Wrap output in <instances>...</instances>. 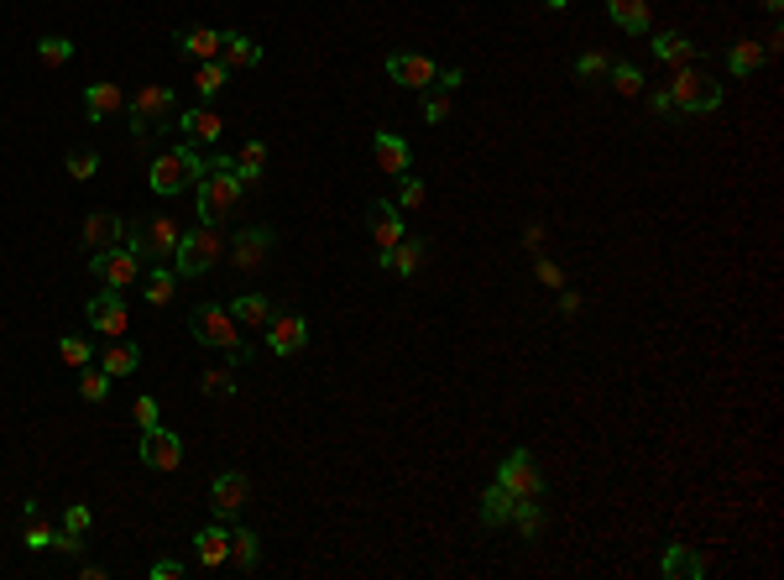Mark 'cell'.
Segmentation results:
<instances>
[{
  "label": "cell",
  "mask_w": 784,
  "mask_h": 580,
  "mask_svg": "<svg viewBox=\"0 0 784 580\" xmlns=\"http://www.w3.org/2000/svg\"><path fill=\"white\" fill-rule=\"evenodd\" d=\"M246 183L236 178V157H210L199 178V225H220L241 210Z\"/></svg>",
  "instance_id": "obj_1"
},
{
  "label": "cell",
  "mask_w": 784,
  "mask_h": 580,
  "mask_svg": "<svg viewBox=\"0 0 784 580\" xmlns=\"http://www.w3.org/2000/svg\"><path fill=\"white\" fill-rule=\"evenodd\" d=\"M189 330H194L199 345H210V351H225L230 366H241V361L251 356L246 345H241V324L230 319L225 304H199V309L189 314Z\"/></svg>",
  "instance_id": "obj_2"
},
{
  "label": "cell",
  "mask_w": 784,
  "mask_h": 580,
  "mask_svg": "<svg viewBox=\"0 0 784 580\" xmlns=\"http://www.w3.org/2000/svg\"><path fill=\"white\" fill-rule=\"evenodd\" d=\"M199 178H204V157H199L194 142L168 147L163 157H152V173H147L152 194H163V199H173L178 189H189V183H199Z\"/></svg>",
  "instance_id": "obj_3"
},
{
  "label": "cell",
  "mask_w": 784,
  "mask_h": 580,
  "mask_svg": "<svg viewBox=\"0 0 784 580\" xmlns=\"http://www.w3.org/2000/svg\"><path fill=\"white\" fill-rule=\"evenodd\" d=\"M126 110H131V131L152 136V131H163L168 121H178V95H173V84H142L126 100Z\"/></svg>",
  "instance_id": "obj_4"
},
{
  "label": "cell",
  "mask_w": 784,
  "mask_h": 580,
  "mask_svg": "<svg viewBox=\"0 0 784 580\" xmlns=\"http://www.w3.org/2000/svg\"><path fill=\"white\" fill-rule=\"evenodd\" d=\"M220 251H225V241H220V225H199V230H183L178 236V246H173V272L178 277H204L215 262H220Z\"/></svg>",
  "instance_id": "obj_5"
},
{
  "label": "cell",
  "mask_w": 784,
  "mask_h": 580,
  "mask_svg": "<svg viewBox=\"0 0 784 580\" xmlns=\"http://www.w3.org/2000/svg\"><path fill=\"white\" fill-rule=\"evenodd\" d=\"M670 105L680 115H711L722 105V84H711V74H701V68H680L675 84H670Z\"/></svg>",
  "instance_id": "obj_6"
},
{
  "label": "cell",
  "mask_w": 784,
  "mask_h": 580,
  "mask_svg": "<svg viewBox=\"0 0 784 580\" xmlns=\"http://www.w3.org/2000/svg\"><path fill=\"white\" fill-rule=\"evenodd\" d=\"M89 272H95L105 288L126 293L136 277H142V257H136L131 246H110V251H95V257H89Z\"/></svg>",
  "instance_id": "obj_7"
},
{
  "label": "cell",
  "mask_w": 784,
  "mask_h": 580,
  "mask_svg": "<svg viewBox=\"0 0 784 580\" xmlns=\"http://www.w3.org/2000/svg\"><path fill=\"white\" fill-rule=\"evenodd\" d=\"M178 236H183V230L173 225V215H157V220H147V225L131 230V251L142 257V267H147V262H163V257H173Z\"/></svg>",
  "instance_id": "obj_8"
},
{
  "label": "cell",
  "mask_w": 784,
  "mask_h": 580,
  "mask_svg": "<svg viewBox=\"0 0 784 580\" xmlns=\"http://www.w3.org/2000/svg\"><path fill=\"white\" fill-rule=\"evenodd\" d=\"M497 486H507L518 502L523 497H534V502L544 497V476H539V466H534V455H528V450H513V455L502 460V466H497Z\"/></svg>",
  "instance_id": "obj_9"
},
{
  "label": "cell",
  "mask_w": 784,
  "mask_h": 580,
  "mask_svg": "<svg viewBox=\"0 0 784 580\" xmlns=\"http://www.w3.org/2000/svg\"><path fill=\"white\" fill-rule=\"evenodd\" d=\"M309 345V319L304 314H272L267 319V351L272 356H298Z\"/></svg>",
  "instance_id": "obj_10"
},
{
  "label": "cell",
  "mask_w": 784,
  "mask_h": 580,
  "mask_svg": "<svg viewBox=\"0 0 784 580\" xmlns=\"http://www.w3.org/2000/svg\"><path fill=\"white\" fill-rule=\"evenodd\" d=\"M142 466H152V471H178L183 466V439L173 434V429H142Z\"/></svg>",
  "instance_id": "obj_11"
},
{
  "label": "cell",
  "mask_w": 784,
  "mask_h": 580,
  "mask_svg": "<svg viewBox=\"0 0 784 580\" xmlns=\"http://www.w3.org/2000/svg\"><path fill=\"white\" fill-rule=\"evenodd\" d=\"M272 225H246L241 236H236V246H230V267H241V272H257L262 262H267V251H272Z\"/></svg>",
  "instance_id": "obj_12"
},
{
  "label": "cell",
  "mask_w": 784,
  "mask_h": 580,
  "mask_svg": "<svg viewBox=\"0 0 784 580\" xmlns=\"http://www.w3.org/2000/svg\"><path fill=\"white\" fill-rule=\"evenodd\" d=\"M84 314H89V324H95L100 335L126 340V324H131V314H126V298L115 293V288H110V293H95V298H89V309H84Z\"/></svg>",
  "instance_id": "obj_13"
},
{
  "label": "cell",
  "mask_w": 784,
  "mask_h": 580,
  "mask_svg": "<svg viewBox=\"0 0 784 580\" xmlns=\"http://www.w3.org/2000/svg\"><path fill=\"white\" fill-rule=\"evenodd\" d=\"M434 58H424V53H392L387 58V79L392 84H403V89H434Z\"/></svg>",
  "instance_id": "obj_14"
},
{
  "label": "cell",
  "mask_w": 784,
  "mask_h": 580,
  "mask_svg": "<svg viewBox=\"0 0 784 580\" xmlns=\"http://www.w3.org/2000/svg\"><path fill=\"white\" fill-rule=\"evenodd\" d=\"M210 502H215V518H220V523H225V518H236L241 507L251 502V481H246L241 471H220V476H215Z\"/></svg>",
  "instance_id": "obj_15"
},
{
  "label": "cell",
  "mask_w": 784,
  "mask_h": 580,
  "mask_svg": "<svg viewBox=\"0 0 784 580\" xmlns=\"http://www.w3.org/2000/svg\"><path fill=\"white\" fill-rule=\"evenodd\" d=\"M126 241V220L115 215V210H95L84 220V251L95 257V251H110V246H121Z\"/></svg>",
  "instance_id": "obj_16"
},
{
  "label": "cell",
  "mask_w": 784,
  "mask_h": 580,
  "mask_svg": "<svg viewBox=\"0 0 784 580\" xmlns=\"http://www.w3.org/2000/svg\"><path fill=\"white\" fill-rule=\"evenodd\" d=\"M366 225H372V236H377V251H392L403 241V210H398V204H387V199L366 204Z\"/></svg>",
  "instance_id": "obj_17"
},
{
  "label": "cell",
  "mask_w": 784,
  "mask_h": 580,
  "mask_svg": "<svg viewBox=\"0 0 784 580\" xmlns=\"http://www.w3.org/2000/svg\"><path fill=\"white\" fill-rule=\"evenodd\" d=\"M372 152H377V168H382L387 178H403V173L413 168L408 142H403V136H392V131H377V136H372Z\"/></svg>",
  "instance_id": "obj_18"
},
{
  "label": "cell",
  "mask_w": 784,
  "mask_h": 580,
  "mask_svg": "<svg viewBox=\"0 0 784 580\" xmlns=\"http://www.w3.org/2000/svg\"><path fill=\"white\" fill-rule=\"evenodd\" d=\"M115 110H126V89L121 84H105V79L100 84H84V115H89V121L100 126V121H110Z\"/></svg>",
  "instance_id": "obj_19"
},
{
  "label": "cell",
  "mask_w": 784,
  "mask_h": 580,
  "mask_svg": "<svg viewBox=\"0 0 784 580\" xmlns=\"http://www.w3.org/2000/svg\"><path fill=\"white\" fill-rule=\"evenodd\" d=\"M194 554H199L204 570H220L225 554H230V528H225V523H204V528L194 533Z\"/></svg>",
  "instance_id": "obj_20"
},
{
  "label": "cell",
  "mask_w": 784,
  "mask_h": 580,
  "mask_svg": "<svg viewBox=\"0 0 784 580\" xmlns=\"http://www.w3.org/2000/svg\"><path fill=\"white\" fill-rule=\"evenodd\" d=\"M178 131L199 147V142H215V136L225 131V121H220L210 105H194V110H178Z\"/></svg>",
  "instance_id": "obj_21"
},
{
  "label": "cell",
  "mask_w": 784,
  "mask_h": 580,
  "mask_svg": "<svg viewBox=\"0 0 784 580\" xmlns=\"http://www.w3.org/2000/svg\"><path fill=\"white\" fill-rule=\"evenodd\" d=\"M262 560V539L251 528H230V554H225V565L236 570V575H251Z\"/></svg>",
  "instance_id": "obj_22"
},
{
  "label": "cell",
  "mask_w": 784,
  "mask_h": 580,
  "mask_svg": "<svg viewBox=\"0 0 784 580\" xmlns=\"http://www.w3.org/2000/svg\"><path fill=\"white\" fill-rule=\"evenodd\" d=\"M220 63L225 68H257L262 63V42H251L246 32H220Z\"/></svg>",
  "instance_id": "obj_23"
},
{
  "label": "cell",
  "mask_w": 784,
  "mask_h": 580,
  "mask_svg": "<svg viewBox=\"0 0 784 580\" xmlns=\"http://www.w3.org/2000/svg\"><path fill=\"white\" fill-rule=\"evenodd\" d=\"M659 570L670 575V580H701L706 575V560L696 549H685V544H670L664 549V560H659Z\"/></svg>",
  "instance_id": "obj_24"
},
{
  "label": "cell",
  "mask_w": 784,
  "mask_h": 580,
  "mask_svg": "<svg viewBox=\"0 0 784 580\" xmlns=\"http://www.w3.org/2000/svg\"><path fill=\"white\" fill-rule=\"evenodd\" d=\"M230 319L246 324V330H267V319H272V298L267 293H241L236 304H225Z\"/></svg>",
  "instance_id": "obj_25"
},
{
  "label": "cell",
  "mask_w": 784,
  "mask_h": 580,
  "mask_svg": "<svg viewBox=\"0 0 784 580\" xmlns=\"http://www.w3.org/2000/svg\"><path fill=\"white\" fill-rule=\"evenodd\" d=\"M173 42H178V53H189L199 63L220 58V32H210V27H183V32H173Z\"/></svg>",
  "instance_id": "obj_26"
},
{
  "label": "cell",
  "mask_w": 784,
  "mask_h": 580,
  "mask_svg": "<svg viewBox=\"0 0 784 580\" xmlns=\"http://www.w3.org/2000/svg\"><path fill=\"white\" fill-rule=\"evenodd\" d=\"M424 251H429L424 241H408L403 236L392 251H377V267H392L398 277H413V272H419V262H424Z\"/></svg>",
  "instance_id": "obj_27"
},
{
  "label": "cell",
  "mask_w": 784,
  "mask_h": 580,
  "mask_svg": "<svg viewBox=\"0 0 784 580\" xmlns=\"http://www.w3.org/2000/svg\"><path fill=\"white\" fill-rule=\"evenodd\" d=\"M513 492H507V486H487V492H481V528H507V518H513Z\"/></svg>",
  "instance_id": "obj_28"
},
{
  "label": "cell",
  "mask_w": 784,
  "mask_h": 580,
  "mask_svg": "<svg viewBox=\"0 0 784 580\" xmlns=\"http://www.w3.org/2000/svg\"><path fill=\"white\" fill-rule=\"evenodd\" d=\"M649 48H654V58H659V63H670V68H685L690 58H696V42H690L685 32H659V37L649 42Z\"/></svg>",
  "instance_id": "obj_29"
},
{
  "label": "cell",
  "mask_w": 784,
  "mask_h": 580,
  "mask_svg": "<svg viewBox=\"0 0 784 580\" xmlns=\"http://www.w3.org/2000/svg\"><path fill=\"white\" fill-rule=\"evenodd\" d=\"M607 16L617 21L622 32H633V37L649 32V0H607Z\"/></svg>",
  "instance_id": "obj_30"
},
{
  "label": "cell",
  "mask_w": 784,
  "mask_h": 580,
  "mask_svg": "<svg viewBox=\"0 0 784 580\" xmlns=\"http://www.w3.org/2000/svg\"><path fill=\"white\" fill-rule=\"evenodd\" d=\"M100 366L110 371V377H131V371L142 366V351H136L131 340H110L105 351H100Z\"/></svg>",
  "instance_id": "obj_31"
},
{
  "label": "cell",
  "mask_w": 784,
  "mask_h": 580,
  "mask_svg": "<svg viewBox=\"0 0 784 580\" xmlns=\"http://www.w3.org/2000/svg\"><path fill=\"white\" fill-rule=\"evenodd\" d=\"M758 63H764V42H753V37H743V42H732L727 48V68L737 79H748V74H758Z\"/></svg>",
  "instance_id": "obj_32"
},
{
  "label": "cell",
  "mask_w": 784,
  "mask_h": 580,
  "mask_svg": "<svg viewBox=\"0 0 784 580\" xmlns=\"http://www.w3.org/2000/svg\"><path fill=\"white\" fill-rule=\"evenodd\" d=\"M518 528V539H539V528H544V507L534 502V497H523V502H513V518H507Z\"/></svg>",
  "instance_id": "obj_33"
},
{
  "label": "cell",
  "mask_w": 784,
  "mask_h": 580,
  "mask_svg": "<svg viewBox=\"0 0 784 580\" xmlns=\"http://www.w3.org/2000/svg\"><path fill=\"white\" fill-rule=\"evenodd\" d=\"M225 84H230V68H225L220 58H210V63H199V74H194V89H199L204 100H215V95H220Z\"/></svg>",
  "instance_id": "obj_34"
},
{
  "label": "cell",
  "mask_w": 784,
  "mask_h": 580,
  "mask_svg": "<svg viewBox=\"0 0 784 580\" xmlns=\"http://www.w3.org/2000/svg\"><path fill=\"white\" fill-rule=\"evenodd\" d=\"M110 382H115V377H110L105 366H84V377H79V398H84V403H105V398H110Z\"/></svg>",
  "instance_id": "obj_35"
},
{
  "label": "cell",
  "mask_w": 784,
  "mask_h": 580,
  "mask_svg": "<svg viewBox=\"0 0 784 580\" xmlns=\"http://www.w3.org/2000/svg\"><path fill=\"white\" fill-rule=\"evenodd\" d=\"M199 387H204V398H230V392H236V366H230V361L225 366H210L199 377Z\"/></svg>",
  "instance_id": "obj_36"
},
{
  "label": "cell",
  "mask_w": 784,
  "mask_h": 580,
  "mask_svg": "<svg viewBox=\"0 0 784 580\" xmlns=\"http://www.w3.org/2000/svg\"><path fill=\"white\" fill-rule=\"evenodd\" d=\"M607 79H612V89H617L622 100L643 95V68H633V63H612V68H607Z\"/></svg>",
  "instance_id": "obj_37"
},
{
  "label": "cell",
  "mask_w": 784,
  "mask_h": 580,
  "mask_svg": "<svg viewBox=\"0 0 784 580\" xmlns=\"http://www.w3.org/2000/svg\"><path fill=\"white\" fill-rule=\"evenodd\" d=\"M262 162H267V142H246L241 157H236V178L241 183H257L262 178Z\"/></svg>",
  "instance_id": "obj_38"
},
{
  "label": "cell",
  "mask_w": 784,
  "mask_h": 580,
  "mask_svg": "<svg viewBox=\"0 0 784 580\" xmlns=\"http://www.w3.org/2000/svg\"><path fill=\"white\" fill-rule=\"evenodd\" d=\"M173 293H178V272H163V267H157V272L147 277V304L163 309V304H173Z\"/></svg>",
  "instance_id": "obj_39"
},
{
  "label": "cell",
  "mask_w": 784,
  "mask_h": 580,
  "mask_svg": "<svg viewBox=\"0 0 784 580\" xmlns=\"http://www.w3.org/2000/svg\"><path fill=\"white\" fill-rule=\"evenodd\" d=\"M58 356H63L68 366H74V371H84L89 361H95V345L79 340V335H63V340H58Z\"/></svg>",
  "instance_id": "obj_40"
},
{
  "label": "cell",
  "mask_w": 784,
  "mask_h": 580,
  "mask_svg": "<svg viewBox=\"0 0 784 580\" xmlns=\"http://www.w3.org/2000/svg\"><path fill=\"white\" fill-rule=\"evenodd\" d=\"M37 58L48 63V68H63L68 58H74V42H68V37H42L37 42Z\"/></svg>",
  "instance_id": "obj_41"
},
{
  "label": "cell",
  "mask_w": 784,
  "mask_h": 580,
  "mask_svg": "<svg viewBox=\"0 0 784 580\" xmlns=\"http://www.w3.org/2000/svg\"><path fill=\"white\" fill-rule=\"evenodd\" d=\"M607 68H612V58H607V53H581V58H575V79H581V84L607 79Z\"/></svg>",
  "instance_id": "obj_42"
},
{
  "label": "cell",
  "mask_w": 784,
  "mask_h": 580,
  "mask_svg": "<svg viewBox=\"0 0 784 580\" xmlns=\"http://www.w3.org/2000/svg\"><path fill=\"white\" fill-rule=\"evenodd\" d=\"M63 168H68V178H79V183H84V178H95V173H100V152H68Z\"/></svg>",
  "instance_id": "obj_43"
},
{
  "label": "cell",
  "mask_w": 784,
  "mask_h": 580,
  "mask_svg": "<svg viewBox=\"0 0 784 580\" xmlns=\"http://www.w3.org/2000/svg\"><path fill=\"white\" fill-rule=\"evenodd\" d=\"M21 523H27V528H21V539H27V549H53V528H48V523H37V513H27Z\"/></svg>",
  "instance_id": "obj_44"
},
{
  "label": "cell",
  "mask_w": 784,
  "mask_h": 580,
  "mask_svg": "<svg viewBox=\"0 0 784 580\" xmlns=\"http://www.w3.org/2000/svg\"><path fill=\"white\" fill-rule=\"evenodd\" d=\"M419 204H424V183L413 173H403L398 178V210H419Z\"/></svg>",
  "instance_id": "obj_45"
},
{
  "label": "cell",
  "mask_w": 784,
  "mask_h": 580,
  "mask_svg": "<svg viewBox=\"0 0 784 580\" xmlns=\"http://www.w3.org/2000/svg\"><path fill=\"white\" fill-rule=\"evenodd\" d=\"M89 523H95V513H89L84 502H74V507H68V513H63V533H79V539H84V533H89Z\"/></svg>",
  "instance_id": "obj_46"
},
{
  "label": "cell",
  "mask_w": 784,
  "mask_h": 580,
  "mask_svg": "<svg viewBox=\"0 0 784 580\" xmlns=\"http://www.w3.org/2000/svg\"><path fill=\"white\" fill-rule=\"evenodd\" d=\"M534 277H539L544 288H565V272H560L555 262H549V257H539V262H534Z\"/></svg>",
  "instance_id": "obj_47"
},
{
  "label": "cell",
  "mask_w": 784,
  "mask_h": 580,
  "mask_svg": "<svg viewBox=\"0 0 784 580\" xmlns=\"http://www.w3.org/2000/svg\"><path fill=\"white\" fill-rule=\"evenodd\" d=\"M131 419L142 424V429H157V398H136L131 403Z\"/></svg>",
  "instance_id": "obj_48"
},
{
  "label": "cell",
  "mask_w": 784,
  "mask_h": 580,
  "mask_svg": "<svg viewBox=\"0 0 784 580\" xmlns=\"http://www.w3.org/2000/svg\"><path fill=\"white\" fill-rule=\"evenodd\" d=\"M424 115H429V121H434V126H440V121H445V115H450V95H445V89H434V95L424 100Z\"/></svg>",
  "instance_id": "obj_49"
},
{
  "label": "cell",
  "mask_w": 784,
  "mask_h": 580,
  "mask_svg": "<svg viewBox=\"0 0 784 580\" xmlns=\"http://www.w3.org/2000/svg\"><path fill=\"white\" fill-rule=\"evenodd\" d=\"M460 84H466V74H460V68H445V74H434V89H445V95H455Z\"/></svg>",
  "instance_id": "obj_50"
},
{
  "label": "cell",
  "mask_w": 784,
  "mask_h": 580,
  "mask_svg": "<svg viewBox=\"0 0 784 580\" xmlns=\"http://www.w3.org/2000/svg\"><path fill=\"white\" fill-rule=\"evenodd\" d=\"M147 575H152V580H178V575H183V565H178V560H152V570H147Z\"/></svg>",
  "instance_id": "obj_51"
},
{
  "label": "cell",
  "mask_w": 784,
  "mask_h": 580,
  "mask_svg": "<svg viewBox=\"0 0 784 580\" xmlns=\"http://www.w3.org/2000/svg\"><path fill=\"white\" fill-rule=\"evenodd\" d=\"M560 314H581V293H570V288H560Z\"/></svg>",
  "instance_id": "obj_52"
},
{
  "label": "cell",
  "mask_w": 784,
  "mask_h": 580,
  "mask_svg": "<svg viewBox=\"0 0 784 580\" xmlns=\"http://www.w3.org/2000/svg\"><path fill=\"white\" fill-rule=\"evenodd\" d=\"M649 110H654V115H670V110H675V105H670V89H659V95H649Z\"/></svg>",
  "instance_id": "obj_53"
},
{
  "label": "cell",
  "mask_w": 784,
  "mask_h": 580,
  "mask_svg": "<svg viewBox=\"0 0 784 580\" xmlns=\"http://www.w3.org/2000/svg\"><path fill=\"white\" fill-rule=\"evenodd\" d=\"M544 6H549V11H565V6H570V0H544Z\"/></svg>",
  "instance_id": "obj_54"
},
{
  "label": "cell",
  "mask_w": 784,
  "mask_h": 580,
  "mask_svg": "<svg viewBox=\"0 0 784 580\" xmlns=\"http://www.w3.org/2000/svg\"><path fill=\"white\" fill-rule=\"evenodd\" d=\"M779 6H784V0H764V11H779Z\"/></svg>",
  "instance_id": "obj_55"
}]
</instances>
